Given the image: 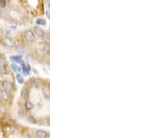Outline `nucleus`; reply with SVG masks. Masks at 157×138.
Wrapping results in <instances>:
<instances>
[{
    "label": "nucleus",
    "instance_id": "f257e3e1",
    "mask_svg": "<svg viewBox=\"0 0 157 138\" xmlns=\"http://www.w3.org/2000/svg\"><path fill=\"white\" fill-rule=\"evenodd\" d=\"M2 87L3 88L7 91V92H12L14 90V85L10 82H8V81H4L2 82Z\"/></svg>",
    "mask_w": 157,
    "mask_h": 138
},
{
    "label": "nucleus",
    "instance_id": "f03ea898",
    "mask_svg": "<svg viewBox=\"0 0 157 138\" xmlns=\"http://www.w3.org/2000/svg\"><path fill=\"white\" fill-rule=\"evenodd\" d=\"M25 38L29 42H33L34 41V39H35L34 33L32 31H30V30H28V31L25 32Z\"/></svg>",
    "mask_w": 157,
    "mask_h": 138
},
{
    "label": "nucleus",
    "instance_id": "7ed1b4c3",
    "mask_svg": "<svg viewBox=\"0 0 157 138\" xmlns=\"http://www.w3.org/2000/svg\"><path fill=\"white\" fill-rule=\"evenodd\" d=\"M34 31L35 34H36L38 36H39V37H43L44 35H45V33H44L43 30L41 27H39V26H36V27H34Z\"/></svg>",
    "mask_w": 157,
    "mask_h": 138
},
{
    "label": "nucleus",
    "instance_id": "20e7f679",
    "mask_svg": "<svg viewBox=\"0 0 157 138\" xmlns=\"http://www.w3.org/2000/svg\"><path fill=\"white\" fill-rule=\"evenodd\" d=\"M3 42H4V43L5 45H6L8 47H13V46H14V44H15L14 41L12 39L9 38V37H4L3 39Z\"/></svg>",
    "mask_w": 157,
    "mask_h": 138
},
{
    "label": "nucleus",
    "instance_id": "39448f33",
    "mask_svg": "<svg viewBox=\"0 0 157 138\" xmlns=\"http://www.w3.org/2000/svg\"><path fill=\"white\" fill-rule=\"evenodd\" d=\"M10 98L8 93L4 91V90H0V99L4 101H7Z\"/></svg>",
    "mask_w": 157,
    "mask_h": 138
},
{
    "label": "nucleus",
    "instance_id": "423d86ee",
    "mask_svg": "<svg viewBox=\"0 0 157 138\" xmlns=\"http://www.w3.org/2000/svg\"><path fill=\"white\" fill-rule=\"evenodd\" d=\"M36 136L37 138H46V137L48 136V134H47V133H46L45 131L39 130V131H36Z\"/></svg>",
    "mask_w": 157,
    "mask_h": 138
},
{
    "label": "nucleus",
    "instance_id": "0eeeda50",
    "mask_svg": "<svg viewBox=\"0 0 157 138\" xmlns=\"http://www.w3.org/2000/svg\"><path fill=\"white\" fill-rule=\"evenodd\" d=\"M22 55H16V56H11L10 57V59L14 62H20V61L22 60Z\"/></svg>",
    "mask_w": 157,
    "mask_h": 138
},
{
    "label": "nucleus",
    "instance_id": "6e6552de",
    "mask_svg": "<svg viewBox=\"0 0 157 138\" xmlns=\"http://www.w3.org/2000/svg\"><path fill=\"white\" fill-rule=\"evenodd\" d=\"M21 96L24 99H27L29 96V92L26 87H24L21 91Z\"/></svg>",
    "mask_w": 157,
    "mask_h": 138
},
{
    "label": "nucleus",
    "instance_id": "1a4fd4ad",
    "mask_svg": "<svg viewBox=\"0 0 157 138\" xmlns=\"http://www.w3.org/2000/svg\"><path fill=\"white\" fill-rule=\"evenodd\" d=\"M43 94L46 99H50V90L47 87L43 88Z\"/></svg>",
    "mask_w": 157,
    "mask_h": 138
},
{
    "label": "nucleus",
    "instance_id": "9d476101",
    "mask_svg": "<svg viewBox=\"0 0 157 138\" xmlns=\"http://www.w3.org/2000/svg\"><path fill=\"white\" fill-rule=\"evenodd\" d=\"M16 80H17V81L18 82L19 84H23V83L25 82V80H24V78H23L20 75H19V74L16 75Z\"/></svg>",
    "mask_w": 157,
    "mask_h": 138
},
{
    "label": "nucleus",
    "instance_id": "9b49d317",
    "mask_svg": "<svg viewBox=\"0 0 157 138\" xmlns=\"http://www.w3.org/2000/svg\"><path fill=\"white\" fill-rule=\"evenodd\" d=\"M11 68H12V69H13L15 72H20V71H21L20 68L18 65H16V64H11Z\"/></svg>",
    "mask_w": 157,
    "mask_h": 138
},
{
    "label": "nucleus",
    "instance_id": "f8f14e48",
    "mask_svg": "<svg viewBox=\"0 0 157 138\" xmlns=\"http://www.w3.org/2000/svg\"><path fill=\"white\" fill-rule=\"evenodd\" d=\"M36 23L39 25H44L46 24V21L44 20V19H42V18H40V19H38L36 21Z\"/></svg>",
    "mask_w": 157,
    "mask_h": 138
},
{
    "label": "nucleus",
    "instance_id": "ddd939ff",
    "mask_svg": "<svg viewBox=\"0 0 157 138\" xmlns=\"http://www.w3.org/2000/svg\"><path fill=\"white\" fill-rule=\"evenodd\" d=\"M7 71H6V68L4 65H0V74L1 75H5L6 74Z\"/></svg>",
    "mask_w": 157,
    "mask_h": 138
},
{
    "label": "nucleus",
    "instance_id": "4468645a",
    "mask_svg": "<svg viewBox=\"0 0 157 138\" xmlns=\"http://www.w3.org/2000/svg\"><path fill=\"white\" fill-rule=\"evenodd\" d=\"M22 72L25 75H29V67L27 68V66L25 65L22 66Z\"/></svg>",
    "mask_w": 157,
    "mask_h": 138
},
{
    "label": "nucleus",
    "instance_id": "2eb2a0df",
    "mask_svg": "<svg viewBox=\"0 0 157 138\" xmlns=\"http://www.w3.org/2000/svg\"><path fill=\"white\" fill-rule=\"evenodd\" d=\"M25 107H26L27 110H32L33 108V104L32 103H30V102H27L25 103Z\"/></svg>",
    "mask_w": 157,
    "mask_h": 138
},
{
    "label": "nucleus",
    "instance_id": "dca6fc26",
    "mask_svg": "<svg viewBox=\"0 0 157 138\" xmlns=\"http://www.w3.org/2000/svg\"><path fill=\"white\" fill-rule=\"evenodd\" d=\"M28 120H29V121L30 123H32V124H36V121L35 120V119H34V117H29L28 118Z\"/></svg>",
    "mask_w": 157,
    "mask_h": 138
},
{
    "label": "nucleus",
    "instance_id": "f3484780",
    "mask_svg": "<svg viewBox=\"0 0 157 138\" xmlns=\"http://www.w3.org/2000/svg\"><path fill=\"white\" fill-rule=\"evenodd\" d=\"M6 6L5 0H0V8H4Z\"/></svg>",
    "mask_w": 157,
    "mask_h": 138
}]
</instances>
